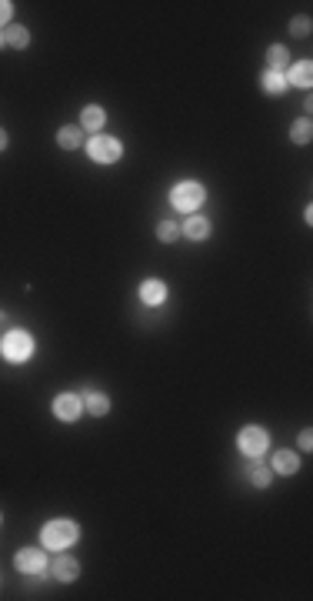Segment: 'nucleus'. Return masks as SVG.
<instances>
[{
  "instance_id": "obj_17",
  "label": "nucleus",
  "mask_w": 313,
  "mask_h": 601,
  "mask_svg": "<svg viewBox=\"0 0 313 601\" xmlns=\"http://www.w3.org/2000/svg\"><path fill=\"white\" fill-rule=\"evenodd\" d=\"M81 140H83L81 124H64L60 130H57V144H60L64 151H77V147H81Z\"/></svg>"
},
{
  "instance_id": "obj_18",
  "label": "nucleus",
  "mask_w": 313,
  "mask_h": 601,
  "mask_svg": "<svg viewBox=\"0 0 313 601\" xmlns=\"http://www.w3.org/2000/svg\"><path fill=\"white\" fill-rule=\"evenodd\" d=\"M286 67H290V50H286L284 43H273L270 50H267V70L286 74Z\"/></svg>"
},
{
  "instance_id": "obj_2",
  "label": "nucleus",
  "mask_w": 313,
  "mask_h": 601,
  "mask_svg": "<svg viewBox=\"0 0 313 601\" xmlns=\"http://www.w3.org/2000/svg\"><path fill=\"white\" fill-rule=\"evenodd\" d=\"M204 201H207V191H204V184H197V181H180V184H174V191H170V204H174L180 214H193Z\"/></svg>"
},
{
  "instance_id": "obj_23",
  "label": "nucleus",
  "mask_w": 313,
  "mask_h": 601,
  "mask_svg": "<svg viewBox=\"0 0 313 601\" xmlns=\"http://www.w3.org/2000/svg\"><path fill=\"white\" fill-rule=\"evenodd\" d=\"M11 17H14V4L11 0H0V27H7Z\"/></svg>"
},
{
  "instance_id": "obj_14",
  "label": "nucleus",
  "mask_w": 313,
  "mask_h": 601,
  "mask_svg": "<svg viewBox=\"0 0 313 601\" xmlns=\"http://www.w3.org/2000/svg\"><path fill=\"white\" fill-rule=\"evenodd\" d=\"M180 238H190V241H207L210 238V221L207 217H187V224L180 227Z\"/></svg>"
},
{
  "instance_id": "obj_13",
  "label": "nucleus",
  "mask_w": 313,
  "mask_h": 601,
  "mask_svg": "<svg viewBox=\"0 0 313 601\" xmlns=\"http://www.w3.org/2000/svg\"><path fill=\"white\" fill-rule=\"evenodd\" d=\"M0 34H4V43L14 47V50H27L30 47V30L24 24H7Z\"/></svg>"
},
{
  "instance_id": "obj_26",
  "label": "nucleus",
  "mask_w": 313,
  "mask_h": 601,
  "mask_svg": "<svg viewBox=\"0 0 313 601\" xmlns=\"http://www.w3.org/2000/svg\"><path fill=\"white\" fill-rule=\"evenodd\" d=\"M0 47H7V43H4V34H0Z\"/></svg>"
},
{
  "instance_id": "obj_22",
  "label": "nucleus",
  "mask_w": 313,
  "mask_h": 601,
  "mask_svg": "<svg viewBox=\"0 0 313 601\" xmlns=\"http://www.w3.org/2000/svg\"><path fill=\"white\" fill-rule=\"evenodd\" d=\"M310 17L307 14H300V17H293V20H290V34H293V37H310Z\"/></svg>"
},
{
  "instance_id": "obj_6",
  "label": "nucleus",
  "mask_w": 313,
  "mask_h": 601,
  "mask_svg": "<svg viewBox=\"0 0 313 601\" xmlns=\"http://www.w3.org/2000/svg\"><path fill=\"white\" fill-rule=\"evenodd\" d=\"M81 411H83V398L81 394H74V391H64V394H57L54 398V418H60V421H77L81 418Z\"/></svg>"
},
{
  "instance_id": "obj_7",
  "label": "nucleus",
  "mask_w": 313,
  "mask_h": 601,
  "mask_svg": "<svg viewBox=\"0 0 313 601\" xmlns=\"http://www.w3.org/2000/svg\"><path fill=\"white\" fill-rule=\"evenodd\" d=\"M14 565L20 574H41L47 568V555H43V548H20Z\"/></svg>"
},
{
  "instance_id": "obj_1",
  "label": "nucleus",
  "mask_w": 313,
  "mask_h": 601,
  "mask_svg": "<svg viewBox=\"0 0 313 601\" xmlns=\"http://www.w3.org/2000/svg\"><path fill=\"white\" fill-rule=\"evenodd\" d=\"M77 541H81V525L70 521V518H54V521L43 525V532H41V545L47 551H67Z\"/></svg>"
},
{
  "instance_id": "obj_24",
  "label": "nucleus",
  "mask_w": 313,
  "mask_h": 601,
  "mask_svg": "<svg viewBox=\"0 0 313 601\" xmlns=\"http://www.w3.org/2000/svg\"><path fill=\"white\" fill-rule=\"evenodd\" d=\"M310 428H303V431H300V451H310L313 447V438H310Z\"/></svg>"
},
{
  "instance_id": "obj_12",
  "label": "nucleus",
  "mask_w": 313,
  "mask_h": 601,
  "mask_svg": "<svg viewBox=\"0 0 313 601\" xmlns=\"http://www.w3.org/2000/svg\"><path fill=\"white\" fill-rule=\"evenodd\" d=\"M286 84H293V87H310V81H313V64L310 60H297V64H290L286 67Z\"/></svg>"
},
{
  "instance_id": "obj_20",
  "label": "nucleus",
  "mask_w": 313,
  "mask_h": 601,
  "mask_svg": "<svg viewBox=\"0 0 313 601\" xmlns=\"http://www.w3.org/2000/svg\"><path fill=\"white\" fill-rule=\"evenodd\" d=\"M310 137H313L310 117H300V121H293V127H290V140H293V144H310Z\"/></svg>"
},
{
  "instance_id": "obj_8",
  "label": "nucleus",
  "mask_w": 313,
  "mask_h": 601,
  "mask_svg": "<svg viewBox=\"0 0 313 601\" xmlns=\"http://www.w3.org/2000/svg\"><path fill=\"white\" fill-rule=\"evenodd\" d=\"M47 568H50V574H54L57 581H64V585H70V581H77V578H81V561L70 558V555H64V551H60V555L54 558V565H47Z\"/></svg>"
},
{
  "instance_id": "obj_5",
  "label": "nucleus",
  "mask_w": 313,
  "mask_h": 601,
  "mask_svg": "<svg viewBox=\"0 0 313 601\" xmlns=\"http://www.w3.org/2000/svg\"><path fill=\"white\" fill-rule=\"evenodd\" d=\"M87 157L97 161V164H117L123 157V144L117 137H104V134H94L87 140Z\"/></svg>"
},
{
  "instance_id": "obj_25",
  "label": "nucleus",
  "mask_w": 313,
  "mask_h": 601,
  "mask_svg": "<svg viewBox=\"0 0 313 601\" xmlns=\"http://www.w3.org/2000/svg\"><path fill=\"white\" fill-rule=\"evenodd\" d=\"M0 151H7V130L0 127Z\"/></svg>"
},
{
  "instance_id": "obj_3",
  "label": "nucleus",
  "mask_w": 313,
  "mask_h": 601,
  "mask_svg": "<svg viewBox=\"0 0 313 601\" xmlns=\"http://www.w3.org/2000/svg\"><path fill=\"white\" fill-rule=\"evenodd\" d=\"M237 447L244 451L250 461H257V458L267 454V447H270V434H267V428H260V424H246L237 434Z\"/></svg>"
},
{
  "instance_id": "obj_27",
  "label": "nucleus",
  "mask_w": 313,
  "mask_h": 601,
  "mask_svg": "<svg viewBox=\"0 0 313 601\" xmlns=\"http://www.w3.org/2000/svg\"><path fill=\"white\" fill-rule=\"evenodd\" d=\"M0 521H4V515H0Z\"/></svg>"
},
{
  "instance_id": "obj_21",
  "label": "nucleus",
  "mask_w": 313,
  "mask_h": 601,
  "mask_svg": "<svg viewBox=\"0 0 313 601\" xmlns=\"http://www.w3.org/2000/svg\"><path fill=\"white\" fill-rule=\"evenodd\" d=\"M157 241H164V244L180 241V224L177 221H164V217H160V224H157Z\"/></svg>"
},
{
  "instance_id": "obj_15",
  "label": "nucleus",
  "mask_w": 313,
  "mask_h": 601,
  "mask_svg": "<svg viewBox=\"0 0 313 601\" xmlns=\"http://www.w3.org/2000/svg\"><path fill=\"white\" fill-rule=\"evenodd\" d=\"M83 411H90L94 418H104V414H110V398L104 391H87L83 394Z\"/></svg>"
},
{
  "instance_id": "obj_19",
  "label": "nucleus",
  "mask_w": 313,
  "mask_h": 601,
  "mask_svg": "<svg viewBox=\"0 0 313 601\" xmlns=\"http://www.w3.org/2000/svg\"><path fill=\"white\" fill-rule=\"evenodd\" d=\"M246 478H250L253 488H270L273 471L270 468H263V464H246Z\"/></svg>"
},
{
  "instance_id": "obj_10",
  "label": "nucleus",
  "mask_w": 313,
  "mask_h": 601,
  "mask_svg": "<svg viewBox=\"0 0 313 601\" xmlns=\"http://www.w3.org/2000/svg\"><path fill=\"white\" fill-rule=\"evenodd\" d=\"M104 124H107V111H104L100 104H87V107L81 111V130H90V134H97Z\"/></svg>"
},
{
  "instance_id": "obj_4",
  "label": "nucleus",
  "mask_w": 313,
  "mask_h": 601,
  "mask_svg": "<svg viewBox=\"0 0 313 601\" xmlns=\"http://www.w3.org/2000/svg\"><path fill=\"white\" fill-rule=\"evenodd\" d=\"M0 354H4V361H11V364L30 361L34 358V337L27 331H11V335L0 341Z\"/></svg>"
},
{
  "instance_id": "obj_9",
  "label": "nucleus",
  "mask_w": 313,
  "mask_h": 601,
  "mask_svg": "<svg viewBox=\"0 0 313 601\" xmlns=\"http://www.w3.org/2000/svg\"><path fill=\"white\" fill-rule=\"evenodd\" d=\"M140 301H144L147 308H160L167 301V284L160 278H147L140 284Z\"/></svg>"
},
{
  "instance_id": "obj_11",
  "label": "nucleus",
  "mask_w": 313,
  "mask_h": 601,
  "mask_svg": "<svg viewBox=\"0 0 313 601\" xmlns=\"http://www.w3.org/2000/svg\"><path fill=\"white\" fill-rule=\"evenodd\" d=\"M270 471H277V475H297L300 458L290 451V447H280V451H273V468Z\"/></svg>"
},
{
  "instance_id": "obj_16",
  "label": "nucleus",
  "mask_w": 313,
  "mask_h": 601,
  "mask_svg": "<svg viewBox=\"0 0 313 601\" xmlns=\"http://www.w3.org/2000/svg\"><path fill=\"white\" fill-rule=\"evenodd\" d=\"M286 87H290V84H286L284 74H277V70H263V77H260V90H263V94H270V97H280Z\"/></svg>"
}]
</instances>
